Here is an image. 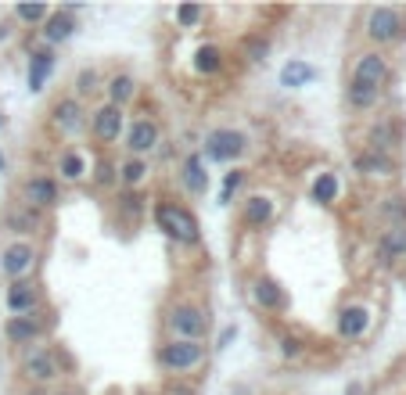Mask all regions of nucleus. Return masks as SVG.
Returning a JSON list of instances; mask_svg holds the SVG:
<instances>
[{
	"label": "nucleus",
	"mask_w": 406,
	"mask_h": 395,
	"mask_svg": "<svg viewBox=\"0 0 406 395\" xmlns=\"http://www.w3.org/2000/svg\"><path fill=\"white\" fill-rule=\"evenodd\" d=\"M155 220H159V227H162L169 237L183 241V245H195V241H198V223H195V216H191L187 208H180V205H159V208H155Z\"/></svg>",
	"instance_id": "1"
},
{
	"label": "nucleus",
	"mask_w": 406,
	"mask_h": 395,
	"mask_svg": "<svg viewBox=\"0 0 406 395\" xmlns=\"http://www.w3.org/2000/svg\"><path fill=\"white\" fill-rule=\"evenodd\" d=\"M202 356H205V349L198 342H169L159 352L166 370H191V367H198V363H202Z\"/></svg>",
	"instance_id": "2"
},
{
	"label": "nucleus",
	"mask_w": 406,
	"mask_h": 395,
	"mask_svg": "<svg viewBox=\"0 0 406 395\" xmlns=\"http://www.w3.org/2000/svg\"><path fill=\"white\" fill-rule=\"evenodd\" d=\"M399 33H402L399 11H392V8H374V11H370V18H367V36H370V40L388 43V40H395Z\"/></svg>",
	"instance_id": "3"
},
{
	"label": "nucleus",
	"mask_w": 406,
	"mask_h": 395,
	"mask_svg": "<svg viewBox=\"0 0 406 395\" xmlns=\"http://www.w3.org/2000/svg\"><path fill=\"white\" fill-rule=\"evenodd\" d=\"M241 151H244V137L234 133V130H216L205 140V155L216 159V162H230V159L241 155Z\"/></svg>",
	"instance_id": "4"
},
{
	"label": "nucleus",
	"mask_w": 406,
	"mask_h": 395,
	"mask_svg": "<svg viewBox=\"0 0 406 395\" xmlns=\"http://www.w3.org/2000/svg\"><path fill=\"white\" fill-rule=\"evenodd\" d=\"M388 79V65L381 54H363L356 62V72H353V83L360 86H370V90H381V83Z\"/></svg>",
	"instance_id": "5"
},
{
	"label": "nucleus",
	"mask_w": 406,
	"mask_h": 395,
	"mask_svg": "<svg viewBox=\"0 0 406 395\" xmlns=\"http://www.w3.org/2000/svg\"><path fill=\"white\" fill-rule=\"evenodd\" d=\"M22 374L29 377V381H54L58 377V359H54V352H44V349H33L25 359H22Z\"/></svg>",
	"instance_id": "6"
},
{
	"label": "nucleus",
	"mask_w": 406,
	"mask_h": 395,
	"mask_svg": "<svg viewBox=\"0 0 406 395\" xmlns=\"http://www.w3.org/2000/svg\"><path fill=\"white\" fill-rule=\"evenodd\" d=\"M169 323H173V330H180V334H187V342H195L198 334L205 330V313H198L195 306H176L173 313H169Z\"/></svg>",
	"instance_id": "7"
},
{
	"label": "nucleus",
	"mask_w": 406,
	"mask_h": 395,
	"mask_svg": "<svg viewBox=\"0 0 406 395\" xmlns=\"http://www.w3.org/2000/svg\"><path fill=\"white\" fill-rule=\"evenodd\" d=\"M33 259L37 255H33V248H29V245H8L4 255H0V266H4L8 277H22V273L33 266Z\"/></svg>",
	"instance_id": "8"
},
{
	"label": "nucleus",
	"mask_w": 406,
	"mask_h": 395,
	"mask_svg": "<svg viewBox=\"0 0 406 395\" xmlns=\"http://www.w3.org/2000/svg\"><path fill=\"white\" fill-rule=\"evenodd\" d=\"M119 130H122V108L108 105V108H101L98 115H93V133H98L101 140H119Z\"/></svg>",
	"instance_id": "9"
},
{
	"label": "nucleus",
	"mask_w": 406,
	"mask_h": 395,
	"mask_svg": "<svg viewBox=\"0 0 406 395\" xmlns=\"http://www.w3.org/2000/svg\"><path fill=\"white\" fill-rule=\"evenodd\" d=\"M155 144H159V126L151 123V119H140V123H133V130H130V151L133 155H144V151H151Z\"/></svg>",
	"instance_id": "10"
},
{
	"label": "nucleus",
	"mask_w": 406,
	"mask_h": 395,
	"mask_svg": "<svg viewBox=\"0 0 406 395\" xmlns=\"http://www.w3.org/2000/svg\"><path fill=\"white\" fill-rule=\"evenodd\" d=\"M367 323H370V316H367L363 306H349L346 313L338 316V330L346 334V338H360V334L367 330Z\"/></svg>",
	"instance_id": "11"
},
{
	"label": "nucleus",
	"mask_w": 406,
	"mask_h": 395,
	"mask_svg": "<svg viewBox=\"0 0 406 395\" xmlns=\"http://www.w3.org/2000/svg\"><path fill=\"white\" fill-rule=\"evenodd\" d=\"M378 248H381V255H385V259L406 255V223L388 227V230L381 234V241H378Z\"/></svg>",
	"instance_id": "12"
},
{
	"label": "nucleus",
	"mask_w": 406,
	"mask_h": 395,
	"mask_svg": "<svg viewBox=\"0 0 406 395\" xmlns=\"http://www.w3.org/2000/svg\"><path fill=\"white\" fill-rule=\"evenodd\" d=\"M25 198H29V205H54L58 201V187L51 184V180L37 176V180H29V184H25Z\"/></svg>",
	"instance_id": "13"
},
{
	"label": "nucleus",
	"mask_w": 406,
	"mask_h": 395,
	"mask_svg": "<svg viewBox=\"0 0 406 395\" xmlns=\"http://www.w3.org/2000/svg\"><path fill=\"white\" fill-rule=\"evenodd\" d=\"M33 302H37V288L25 284V281H18V284L8 291V309H11V313H29V309H33Z\"/></svg>",
	"instance_id": "14"
},
{
	"label": "nucleus",
	"mask_w": 406,
	"mask_h": 395,
	"mask_svg": "<svg viewBox=\"0 0 406 395\" xmlns=\"http://www.w3.org/2000/svg\"><path fill=\"white\" fill-rule=\"evenodd\" d=\"M51 69H54V54H51V51L33 54V65H29V86H33V90H44Z\"/></svg>",
	"instance_id": "15"
},
{
	"label": "nucleus",
	"mask_w": 406,
	"mask_h": 395,
	"mask_svg": "<svg viewBox=\"0 0 406 395\" xmlns=\"http://www.w3.org/2000/svg\"><path fill=\"white\" fill-rule=\"evenodd\" d=\"M54 123L65 130V133L79 130V126H83V112H79V105H76V101H61V105L54 108Z\"/></svg>",
	"instance_id": "16"
},
{
	"label": "nucleus",
	"mask_w": 406,
	"mask_h": 395,
	"mask_svg": "<svg viewBox=\"0 0 406 395\" xmlns=\"http://www.w3.org/2000/svg\"><path fill=\"white\" fill-rule=\"evenodd\" d=\"M183 184H187V191H191V194H202V191H205L209 176H205V169H202V159H198V155L187 159V166H183Z\"/></svg>",
	"instance_id": "17"
},
{
	"label": "nucleus",
	"mask_w": 406,
	"mask_h": 395,
	"mask_svg": "<svg viewBox=\"0 0 406 395\" xmlns=\"http://www.w3.org/2000/svg\"><path fill=\"white\" fill-rule=\"evenodd\" d=\"M8 227H11L15 234H33V230L40 227L33 205H29V208H11V212H8Z\"/></svg>",
	"instance_id": "18"
},
{
	"label": "nucleus",
	"mask_w": 406,
	"mask_h": 395,
	"mask_svg": "<svg viewBox=\"0 0 406 395\" xmlns=\"http://www.w3.org/2000/svg\"><path fill=\"white\" fill-rule=\"evenodd\" d=\"M40 334V323L33 320V316H15L11 323H8V338L11 342H33Z\"/></svg>",
	"instance_id": "19"
},
{
	"label": "nucleus",
	"mask_w": 406,
	"mask_h": 395,
	"mask_svg": "<svg viewBox=\"0 0 406 395\" xmlns=\"http://www.w3.org/2000/svg\"><path fill=\"white\" fill-rule=\"evenodd\" d=\"M256 302L266 309H280L284 306V291H280L273 281H256Z\"/></svg>",
	"instance_id": "20"
},
{
	"label": "nucleus",
	"mask_w": 406,
	"mask_h": 395,
	"mask_svg": "<svg viewBox=\"0 0 406 395\" xmlns=\"http://www.w3.org/2000/svg\"><path fill=\"white\" fill-rule=\"evenodd\" d=\"M317 72H313V65H306V62H292V65H284V72H280V83L284 86H302V83H309Z\"/></svg>",
	"instance_id": "21"
},
{
	"label": "nucleus",
	"mask_w": 406,
	"mask_h": 395,
	"mask_svg": "<svg viewBox=\"0 0 406 395\" xmlns=\"http://www.w3.org/2000/svg\"><path fill=\"white\" fill-rule=\"evenodd\" d=\"M270 212H273V201H270V198H248L244 220H248V223H266Z\"/></svg>",
	"instance_id": "22"
},
{
	"label": "nucleus",
	"mask_w": 406,
	"mask_h": 395,
	"mask_svg": "<svg viewBox=\"0 0 406 395\" xmlns=\"http://www.w3.org/2000/svg\"><path fill=\"white\" fill-rule=\"evenodd\" d=\"M69 36H72V18H69V15L51 18V25H47V40L58 43V40H69Z\"/></svg>",
	"instance_id": "23"
},
{
	"label": "nucleus",
	"mask_w": 406,
	"mask_h": 395,
	"mask_svg": "<svg viewBox=\"0 0 406 395\" xmlns=\"http://www.w3.org/2000/svg\"><path fill=\"white\" fill-rule=\"evenodd\" d=\"M334 194H338V180L331 173H320V180L313 184V198L317 201H334Z\"/></svg>",
	"instance_id": "24"
},
{
	"label": "nucleus",
	"mask_w": 406,
	"mask_h": 395,
	"mask_svg": "<svg viewBox=\"0 0 406 395\" xmlns=\"http://www.w3.org/2000/svg\"><path fill=\"white\" fill-rule=\"evenodd\" d=\"M108 94H112V101H115V108H119L122 101L133 94V79H130V76H115L112 86H108Z\"/></svg>",
	"instance_id": "25"
},
{
	"label": "nucleus",
	"mask_w": 406,
	"mask_h": 395,
	"mask_svg": "<svg viewBox=\"0 0 406 395\" xmlns=\"http://www.w3.org/2000/svg\"><path fill=\"white\" fill-rule=\"evenodd\" d=\"M195 65H198V72H216V69H220V51H216V47H202L198 58H195Z\"/></svg>",
	"instance_id": "26"
},
{
	"label": "nucleus",
	"mask_w": 406,
	"mask_h": 395,
	"mask_svg": "<svg viewBox=\"0 0 406 395\" xmlns=\"http://www.w3.org/2000/svg\"><path fill=\"white\" fill-rule=\"evenodd\" d=\"M356 166H360L363 173H370V176H385V173L392 169V166H388V159H381V155H367V159H360Z\"/></svg>",
	"instance_id": "27"
},
{
	"label": "nucleus",
	"mask_w": 406,
	"mask_h": 395,
	"mask_svg": "<svg viewBox=\"0 0 406 395\" xmlns=\"http://www.w3.org/2000/svg\"><path fill=\"white\" fill-rule=\"evenodd\" d=\"M144 173H148V166H144L140 159H133V162H126V166H122V180H126V184H140V180H144Z\"/></svg>",
	"instance_id": "28"
},
{
	"label": "nucleus",
	"mask_w": 406,
	"mask_h": 395,
	"mask_svg": "<svg viewBox=\"0 0 406 395\" xmlns=\"http://www.w3.org/2000/svg\"><path fill=\"white\" fill-rule=\"evenodd\" d=\"M61 173H65V180H79L83 176V159L79 155H65V159H61Z\"/></svg>",
	"instance_id": "29"
},
{
	"label": "nucleus",
	"mask_w": 406,
	"mask_h": 395,
	"mask_svg": "<svg viewBox=\"0 0 406 395\" xmlns=\"http://www.w3.org/2000/svg\"><path fill=\"white\" fill-rule=\"evenodd\" d=\"M44 15H47L44 4H18V18H25V22H40Z\"/></svg>",
	"instance_id": "30"
},
{
	"label": "nucleus",
	"mask_w": 406,
	"mask_h": 395,
	"mask_svg": "<svg viewBox=\"0 0 406 395\" xmlns=\"http://www.w3.org/2000/svg\"><path fill=\"white\" fill-rule=\"evenodd\" d=\"M241 187V173L234 169V173H227V180H223V194H220V201H230V194Z\"/></svg>",
	"instance_id": "31"
},
{
	"label": "nucleus",
	"mask_w": 406,
	"mask_h": 395,
	"mask_svg": "<svg viewBox=\"0 0 406 395\" xmlns=\"http://www.w3.org/2000/svg\"><path fill=\"white\" fill-rule=\"evenodd\" d=\"M266 51H270V43H266L263 36H252V40H248V58H252V62H259Z\"/></svg>",
	"instance_id": "32"
},
{
	"label": "nucleus",
	"mask_w": 406,
	"mask_h": 395,
	"mask_svg": "<svg viewBox=\"0 0 406 395\" xmlns=\"http://www.w3.org/2000/svg\"><path fill=\"white\" fill-rule=\"evenodd\" d=\"M374 151H385L388 147V140H392V133H388V126H378V130H374Z\"/></svg>",
	"instance_id": "33"
},
{
	"label": "nucleus",
	"mask_w": 406,
	"mask_h": 395,
	"mask_svg": "<svg viewBox=\"0 0 406 395\" xmlns=\"http://www.w3.org/2000/svg\"><path fill=\"white\" fill-rule=\"evenodd\" d=\"M385 216L406 220V205H402V198H388V205H385Z\"/></svg>",
	"instance_id": "34"
},
{
	"label": "nucleus",
	"mask_w": 406,
	"mask_h": 395,
	"mask_svg": "<svg viewBox=\"0 0 406 395\" xmlns=\"http://www.w3.org/2000/svg\"><path fill=\"white\" fill-rule=\"evenodd\" d=\"M198 15H202V8H195V4H183V8H180V22H183V25L198 22Z\"/></svg>",
	"instance_id": "35"
},
{
	"label": "nucleus",
	"mask_w": 406,
	"mask_h": 395,
	"mask_svg": "<svg viewBox=\"0 0 406 395\" xmlns=\"http://www.w3.org/2000/svg\"><path fill=\"white\" fill-rule=\"evenodd\" d=\"M93 83H98V79H93V72H83V76H79V94H90Z\"/></svg>",
	"instance_id": "36"
},
{
	"label": "nucleus",
	"mask_w": 406,
	"mask_h": 395,
	"mask_svg": "<svg viewBox=\"0 0 406 395\" xmlns=\"http://www.w3.org/2000/svg\"><path fill=\"white\" fill-rule=\"evenodd\" d=\"M140 198H133V194H126V198H122V208H126L130 212V216H133V212H140V205H137Z\"/></svg>",
	"instance_id": "37"
},
{
	"label": "nucleus",
	"mask_w": 406,
	"mask_h": 395,
	"mask_svg": "<svg viewBox=\"0 0 406 395\" xmlns=\"http://www.w3.org/2000/svg\"><path fill=\"white\" fill-rule=\"evenodd\" d=\"M98 180H101V184H112V166H108V162L98 166Z\"/></svg>",
	"instance_id": "38"
},
{
	"label": "nucleus",
	"mask_w": 406,
	"mask_h": 395,
	"mask_svg": "<svg viewBox=\"0 0 406 395\" xmlns=\"http://www.w3.org/2000/svg\"><path fill=\"white\" fill-rule=\"evenodd\" d=\"M284 352H288V356H299V342H295V338H284Z\"/></svg>",
	"instance_id": "39"
},
{
	"label": "nucleus",
	"mask_w": 406,
	"mask_h": 395,
	"mask_svg": "<svg viewBox=\"0 0 406 395\" xmlns=\"http://www.w3.org/2000/svg\"><path fill=\"white\" fill-rule=\"evenodd\" d=\"M173 395H191V391H187V388H176V391H173Z\"/></svg>",
	"instance_id": "40"
},
{
	"label": "nucleus",
	"mask_w": 406,
	"mask_h": 395,
	"mask_svg": "<svg viewBox=\"0 0 406 395\" xmlns=\"http://www.w3.org/2000/svg\"><path fill=\"white\" fill-rule=\"evenodd\" d=\"M0 169H4V155H0Z\"/></svg>",
	"instance_id": "41"
}]
</instances>
